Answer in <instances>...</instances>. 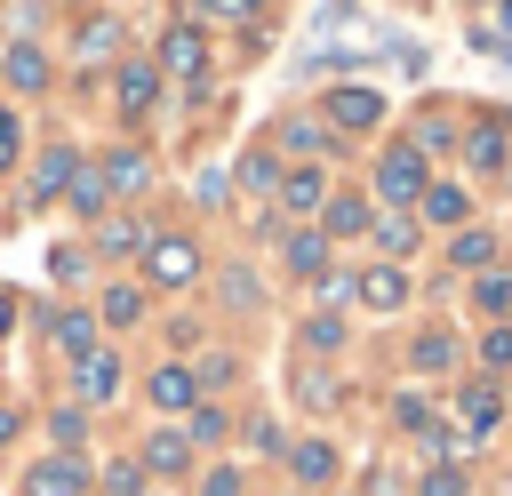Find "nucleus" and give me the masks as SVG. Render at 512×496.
<instances>
[{
  "label": "nucleus",
  "mask_w": 512,
  "mask_h": 496,
  "mask_svg": "<svg viewBox=\"0 0 512 496\" xmlns=\"http://www.w3.org/2000/svg\"><path fill=\"white\" fill-rule=\"evenodd\" d=\"M288 264L312 272V280H328V240L320 232H288Z\"/></svg>",
  "instance_id": "obj_22"
},
{
  "label": "nucleus",
  "mask_w": 512,
  "mask_h": 496,
  "mask_svg": "<svg viewBox=\"0 0 512 496\" xmlns=\"http://www.w3.org/2000/svg\"><path fill=\"white\" fill-rule=\"evenodd\" d=\"M280 208H288V216H320V208H328V176H320V168H288V176H280Z\"/></svg>",
  "instance_id": "obj_9"
},
{
  "label": "nucleus",
  "mask_w": 512,
  "mask_h": 496,
  "mask_svg": "<svg viewBox=\"0 0 512 496\" xmlns=\"http://www.w3.org/2000/svg\"><path fill=\"white\" fill-rule=\"evenodd\" d=\"M104 496H144V464H136V456L104 464Z\"/></svg>",
  "instance_id": "obj_28"
},
{
  "label": "nucleus",
  "mask_w": 512,
  "mask_h": 496,
  "mask_svg": "<svg viewBox=\"0 0 512 496\" xmlns=\"http://www.w3.org/2000/svg\"><path fill=\"white\" fill-rule=\"evenodd\" d=\"M416 200H424V224H464V216H472V200H464L456 184H424Z\"/></svg>",
  "instance_id": "obj_18"
},
{
  "label": "nucleus",
  "mask_w": 512,
  "mask_h": 496,
  "mask_svg": "<svg viewBox=\"0 0 512 496\" xmlns=\"http://www.w3.org/2000/svg\"><path fill=\"white\" fill-rule=\"evenodd\" d=\"M16 328V288H0V336Z\"/></svg>",
  "instance_id": "obj_42"
},
{
  "label": "nucleus",
  "mask_w": 512,
  "mask_h": 496,
  "mask_svg": "<svg viewBox=\"0 0 512 496\" xmlns=\"http://www.w3.org/2000/svg\"><path fill=\"white\" fill-rule=\"evenodd\" d=\"M288 472L320 488V480H336V448H328V440H296V448H288Z\"/></svg>",
  "instance_id": "obj_16"
},
{
  "label": "nucleus",
  "mask_w": 512,
  "mask_h": 496,
  "mask_svg": "<svg viewBox=\"0 0 512 496\" xmlns=\"http://www.w3.org/2000/svg\"><path fill=\"white\" fill-rule=\"evenodd\" d=\"M304 336H312V344H320V352H336V344H344V320H336V312H320V320H312V328H304Z\"/></svg>",
  "instance_id": "obj_39"
},
{
  "label": "nucleus",
  "mask_w": 512,
  "mask_h": 496,
  "mask_svg": "<svg viewBox=\"0 0 512 496\" xmlns=\"http://www.w3.org/2000/svg\"><path fill=\"white\" fill-rule=\"evenodd\" d=\"M200 64H208V32H200L192 16H176V24L160 32V64H152V72H176V80H200Z\"/></svg>",
  "instance_id": "obj_2"
},
{
  "label": "nucleus",
  "mask_w": 512,
  "mask_h": 496,
  "mask_svg": "<svg viewBox=\"0 0 512 496\" xmlns=\"http://www.w3.org/2000/svg\"><path fill=\"white\" fill-rule=\"evenodd\" d=\"M488 256H496V232H464V240H456V264H464V272H480Z\"/></svg>",
  "instance_id": "obj_31"
},
{
  "label": "nucleus",
  "mask_w": 512,
  "mask_h": 496,
  "mask_svg": "<svg viewBox=\"0 0 512 496\" xmlns=\"http://www.w3.org/2000/svg\"><path fill=\"white\" fill-rule=\"evenodd\" d=\"M480 360H488V368H512V328H488V344H480Z\"/></svg>",
  "instance_id": "obj_40"
},
{
  "label": "nucleus",
  "mask_w": 512,
  "mask_h": 496,
  "mask_svg": "<svg viewBox=\"0 0 512 496\" xmlns=\"http://www.w3.org/2000/svg\"><path fill=\"white\" fill-rule=\"evenodd\" d=\"M464 416H472V432H488L496 424V392L488 384H464Z\"/></svg>",
  "instance_id": "obj_32"
},
{
  "label": "nucleus",
  "mask_w": 512,
  "mask_h": 496,
  "mask_svg": "<svg viewBox=\"0 0 512 496\" xmlns=\"http://www.w3.org/2000/svg\"><path fill=\"white\" fill-rule=\"evenodd\" d=\"M16 152H24V128H16V112L0 104V168H16Z\"/></svg>",
  "instance_id": "obj_38"
},
{
  "label": "nucleus",
  "mask_w": 512,
  "mask_h": 496,
  "mask_svg": "<svg viewBox=\"0 0 512 496\" xmlns=\"http://www.w3.org/2000/svg\"><path fill=\"white\" fill-rule=\"evenodd\" d=\"M352 296H360L368 312H400V304H408V272H400V264H376V272L352 280Z\"/></svg>",
  "instance_id": "obj_6"
},
{
  "label": "nucleus",
  "mask_w": 512,
  "mask_h": 496,
  "mask_svg": "<svg viewBox=\"0 0 512 496\" xmlns=\"http://www.w3.org/2000/svg\"><path fill=\"white\" fill-rule=\"evenodd\" d=\"M136 464H144V480H152V472H184V464H192V440H184V432H152Z\"/></svg>",
  "instance_id": "obj_13"
},
{
  "label": "nucleus",
  "mask_w": 512,
  "mask_h": 496,
  "mask_svg": "<svg viewBox=\"0 0 512 496\" xmlns=\"http://www.w3.org/2000/svg\"><path fill=\"white\" fill-rule=\"evenodd\" d=\"M240 184H256V192H280V160H272V152H248V160H240Z\"/></svg>",
  "instance_id": "obj_30"
},
{
  "label": "nucleus",
  "mask_w": 512,
  "mask_h": 496,
  "mask_svg": "<svg viewBox=\"0 0 512 496\" xmlns=\"http://www.w3.org/2000/svg\"><path fill=\"white\" fill-rule=\"evenodd\" d=\"M112 96H120V112H128V120H144V112L160 104V72H152V64H120Z\"/></svg>",
  "instance_id": "obj_7"
},
{
  "label": "nucleus",
  "mask_w": 512,
  "mask_h": 496,
  "mask_svg": "<svg viewBox=\"0 0 512 496\" xmlns=\"http://www.w3.org/2000/svg\"><path fill=\"white\" fill-rule=\"evenodd\" d=\"M320 216H328V232H320V240H352V232H368V200H336V192H328V208H320Z\"/></svg>",
  "instance_id": "obj_20"
},
{
  "label": "nucleus",
  "mask_w": 512,
  "mask_h": 496,
  "mask_svg": "<svg viewBox=\"0 0 512 496\" xmlns=\"http://www.w3.org/2000/svg\"><path fill=\"white\" fill-rule=\"evenodd\" d=\"M48 432H56V440H64V456H72V448L88 440V408H80V400H64V408L48 416Z\"/></svg>",
  "instance_id": "obj_26"
},
{
  "label": "nucleus",
  "mask_w": 512,
  "mask_h": 496,
  "mask_svg": "<svg viewBox=\"0 0 512 496\" xmlns=\"http://www.w3.org/2000/svg\"><path fill=\"white\" fill-rule=\"evenodd\" d=\"M64 200H72L80 216H104V208H112V192H104V176H96V160H80V168H72V184H64Z\"/></svg>",
  "instance_id": "obj_14"
},
{
  "label": "nucleus",
  "mask_w": 512,
  "mask_h": 496,
  "mask_svg": "<svg viewBox=\"0 0 512 496\" xmlns=\"http://www.w3.org/2000/svg\"><path fill=\"white\" fill-rule=\"evenodd\" d=\"M96 176H104V192H144V184H152V160H144L136 144H120V152L96 160Z\"/></svg>",
  "instance_id": "obj_8"
},
{
  "label": "nucleus",
  "mask_w": 512,
  "mask_h": 496,
  "mask_svg": "<svg viewBox=\"0 0 512 496\" xmlns=\"http://www.w3.org/2000/svg\"><path fill=\"white\" fill-rule=\"evenodd\" d=\"M376 192H384V200H416V192H424V152H416V144H392V152L376 160Z\"/></svg>",
  "instance_id": "obj_3"
},
{
  "label": "nucleus",
  "mask_w": 512,
  "mask_h": 496,
  "mask_svg": "<svg viewBox=\"0 0 512 496\" xmlns=\"http://www.w3.org/2000/svg\"><path fill=\"white\" fill-rule=\"evenodd\" d=\"M192 384H200V392H208V384H232V360H224V352H200V360H192Z\"/></svg>",
  "instance_id": "obj_33"
},
{
  "label": "nucleus",
  "mask_w": 512,
  "mask_h": 496,
  "mask_svg": "<svg viewBox=\"0 0 512 496\" xmlns=\"http://www.w3.org/2000/svg\"><path fill=\"white\" fill-rule=\"evenodd\" d=\"M0 72H8V88H40V80H48V56L24 40V48H8V56H0Z\"/></svg>",
  "instance_id": "obj_19"
},
{
  "label": "nucleus",
  "mask_w": 512,
  "mask_h": 496,
  "mask_svg": "<svg viewBox=\"0 0 512 496\" xmlns=\"http://www.w3.org/2000/svg\"><path fill=\"white\" fill-rule=\"evenodd\" d=\"M72 168H80V152H64V144H56V152H40V168H32V208H48V200L72 184Z\"/></svg>",
  "instance_id": "obj_12"
},
{
  "label": "nucleus",
  "mask_w": 512,
  "mask_h": 496,
  "mask_svg": "<svg viewBox=\"0 0 512 496\" xmlns=\"http://www.w3.org/2000/svg\"><path fill=\"white\" fill-rule=\"evenodd\" d=\"M464 160H472V168H488V176H496V168H504V136H496V128H480V136H472V144H464Z\"/></svg>",
  "instance_id": "obj_29"
},
{
  "label": "nucleus",
  "mask_w": 512,
  "mask_h": 496,
  "mask_svg": "<svg viewBox=\"0 0 512 496\" xmlns=\"http://www.w3.org/2000/svg\"><path fill=\"white\" fill-rule=\"evenodd\" d=\"M80 56H88V64H112V56H120V16H88V24H80Z\"/></svg>",
  "instance_id": "obj_17"
},
{
  "label": "nucleus",
  "mask_w": 512,
  "mask_h": 496,
  "mask_svg": "<svg viewBox=\"0 0 512 496\" xmlns=\"http://www.w3.org/2000/svg\"><path fill=\"white\" fill-rule=\"evenodd\" d=\"M56 344H64L72 360H88V352H96V320H88V312H64V320H56Z\"/></svg>",
  "instance_id": "obj_23"
},
{
  "label": "nucleus",
  "mask_w": 512,
  "mask_h": 496,
  "mask_svg": "<svg viewBox=\"0 0 512 496\" xmlns=\"http://www.w3.org/2000/svg\"><path fill=\"white\" fill-rule=\"evenodd\" d=\"M368 232H376L384 256H408V248H416V216H384V224H368Z\"/></svg>",
  "instance_id": "obj_24"
},
{
  "label": "nucleus",
  "mask_w": 512,
  "mask_h": 496,
  "mask_svg": "<svg viewBox=\"0 0 512 496\" xmlns=\"http://www.w3.org/2000/svg\"><path fill=\"white\" fill-rule=\"evenodd\" d=\"M24 488H32V496H80V488H96V472H88L80 456H48V464H32Z\"/></svg>",
  "instance_id": "obj_4"
},
{
  "label": "nucleus",
  "mask_w": 512,
  "mask_h": 496,
  "mask_svg": "<svg viewBox=\"0 0 512 496\" xmlns=\"http://www.w3.org/2000/svg\"><path fill=\"white\" fill-rule=\"evenodd\" d=\"M72 392H80V400H112V392H120V360L96 344L88 360H72Z\"/></svg>",
  "instance_id": "obj_10"
},
{
  "label": "nucleus",
  "mask_w": 512,
  "mask_h": 496,
  "mask_svg": "<svg viewBox=\"0 0 512 496\" xmlns=\"http://www.w3.org/2000/svg\"><path fill=\"white\" fill-rule=\"evenodd\" d=\"M200 496H240V472H232V464H216V472L200 480Z\"/></svg>",
  "instance_id": "obj_41"
},
{
  "label": "nucleus",
  "mask_w": 512,
  "mask_h": 496,
  "mask_svg": "<svg viewBox=\"0 0 512 496\" xmlns=\"http://www.w3.org/2000/svg\"><path fill=\"white\" fill-rule=\"evenodd\" d=\"M224 424H232V416H224L216 400H200V408L184 416V440H224Z\"/></svg>",
  "instance_id": "obj_27"
},
{
  "label": "nucleus",
  "mask_w": 512,
  "mask_h": 496,
  "mask_svg": "<svg viewBox=\"0 0 512 496\" xmlns=\"http://www.w3.org/2000/svg\"><path fill=\"white\" fill-rule=\"evenodd\" d=\"M480 312H512V280L504 272H480Z\"/></svg>",
  "instance_id": "obj_34"
},
{
  "label": "nucleus",
  "mask_w": 512,
  "mask_h": 496,
  "mask_svg": "<svg viewBox=\"0 0 512 496\" xmlns=\"http://www.w3.org/2000/svg\"><path fill=\"white\" fill-rule=\"evenodd\" d=\"M16 424H24V416H16V408H0V448L16 440Z\"/></svg>",
  "instance_id": "obj_43"
},
{
  "label": "nucleus",
  "mask_w": 512,
  "mask_h": 496,
  "mask_svg": "<svg viewBox=\"0 0 512 496\" xmlns=\"http://www.w3.org/2000/svg\"><path fill=\"white\" fill-rule=\"evenodd\" d=\"M424 496H464V472H456V464H432V472H424Z\"/></svg>",
  "instance_id": "obj_37"
},
{
  "label": "nucleus",
  "mask_w": 512,
  "mask_h": 496,
  "mask_svg": "<svg viewBox=\"0 0 512 496\" xmlns=\"http://www.w3.org/2000/svg\"><path fill=\"white\" fill-rule=\"evenodd\" d=\"M136 264H144V280H152V288H192V280H200V248H192L184 232H152Z\"/></svg>",
  "instance_id": "obj_1"
},
{
  "label": "nucleus",
  "mask_w": 512,
  "mask_h": 496,
  "mask_svg": "<svg viewBox=\"0 0 512 496\" xmlns=\"http://www.w3.org/2000/svg\"><path fill=\"white\" fill-rule=\"evenodd\" d=\"M320 104H328L336 128H376V120H384V96H376V88H328Z\"/></svg>",
  "instance_id": "obj_5"
},
{
  "label": "nucleus",
  "mask_w": 512,
  "mask_h": 496,
  "mask_svg": "<svg viewBox=\"0 0 512 496\" xmlns=\"http://www.w3.org/2000/svg\"><path fill=\"white\" fill-rule=\"evenodd\" d=\"M280 144H288V152H320V120H288Z\"/></svg>",
  "instance_id": "obj_35"
},
{
  "label": "nucleus",
  "mask_w": 512,
  "mask_h": 496,
  "mask_svg": "<svg viewBox=\"0 0 512 496\" xmlns=\"http://www.w3.org/2000/svg\"><path fill=\"white\" fill-rule=\"evenodd\" d=\"M152 408H200V384H192V368L184 360H168V368H152Z\"/></svg>",
  "instance_id": "obj_11"
},
{
  "label": "nucleus",
  "mask_w": 512,
  "mask_h": 496,
  "mask_svg": "<svg viewBox=\"0 0 512 496\" xmlns=\"http://www.w3.org/2000/svg\"><path fill=\"white\" fill-rule=\"evenodd\" d=\"M104 320H112V328H136V320H144V288H136V280H112V288H104Z\"/></svg>",
  "instance_id": "obj_21"
},
{
  "label": "nucleus",
  "mask_w": 512,
  "mask_h": 496,
  "mask_svg": "<svg viewBox=\"0 0 512 496\" xmlns=\"http://www.w3.org/2000/svg\"><path fill=\"white\" fill-rule=\"evenodd\" d=\"M144 240H152V232H144L136 216H104V224H96V248H104V256H144Z\"/></svg>",
  "instance_id": "obj_15"
},
{
  "label": "nucleus",
  "mask_w": 512,
  "mask_h": 496,
  "mask_svg": "<svg viewBox=\"0 0 512 496\" xmlns=\"http://www.w3.org/2000/svg\"><path fill=\"white\" fill-rule=\"evenodd\" d=\"M408 360H416L424 376H440V368L456 360V336H440V328H432V336H416V352H408Z\"/></svg>",
  "instance_id": "obj_25"
},
{
  "label": "nucleus",
  "mask_w": 512,
  "mask_h": 496,
  "mask_svg": "<svg viewBox=\"0 0 512 496\" xmlns=\"http://www.w3.org/2000/svg\"><path fill=\"white\" fill-rule=\"evenodd\" d=\"M224 304H256V272H248V264L224 272Z\"/></svg>",
  "instance_id": "obj_36"
}]
</instances>
